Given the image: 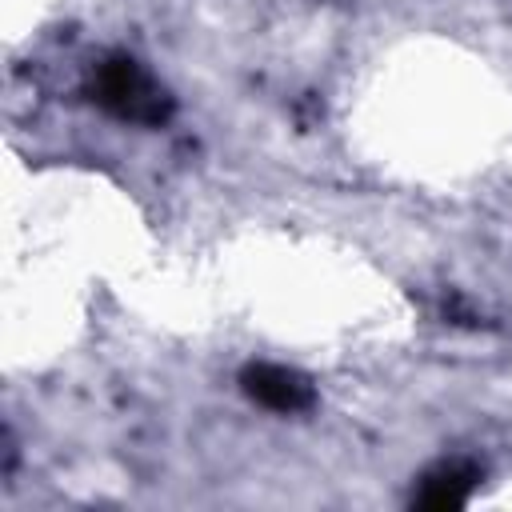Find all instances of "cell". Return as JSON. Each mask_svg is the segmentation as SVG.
<instances>
[{
	"mask_svg": "<svg viewBox=\"0 0 512 512\" xmlns=\"http://www.w3.org/2000/svg\"><path fill=\"white\" fill-rule=\"evenodd\" d=\"M92 92H96V104L100 108H108L112 116L132 120V124H160L168 116L164 88H156L152 76L132 56H108L96 68Z\"/></svg>",
	"mask_w": 512,
	"mask_h": 512,
	"instance_id": "6da1fadb",
	"label": "cell"
},
{
	"mask_svg": "<svg viewBox=\"0 0 512 512\" xmlns=\"http://www.w3.org/2000/svg\"><path fill=\"white\" fill-rule=\"evenodd\" d=\"M240 384L268 412H304L312 404V384L280 364H248L240 372Z\"/></svg>",
	"mask_w": 512,
	"mask_h": 512,
	"instance_id": "7a4b0ae2",
	"label": "cell"
},
{
	"mask_svg": "<svg viewBox=\"0 0 512 512\" xmlns=\"http://www.w3.org/2000/svg\"><path fill=\"white\" fill-rule=\"evenodd\" d=\"M476 484H480V472L464 460H452V464H440L424 476V484L416 492V504L420 508H460V504H468Z\"/></svg>",
	"mask_w": 512,
	"mask_h": 512,
	"instance_id": "3957f363",
	"label": "cell"
}]
</instances>
